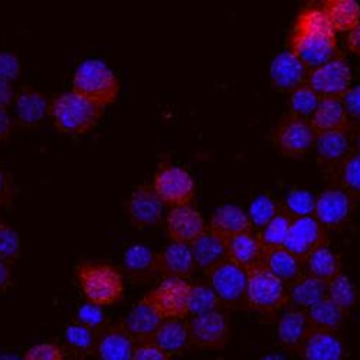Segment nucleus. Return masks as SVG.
<instances>
[{"label": "nucleus", "mask_w": 360, "mask_h": 360, "mask_svg": "<svg viewBox=\"0 0 360 360\" xmlns=\"http://www.w3.org/2000/svg\"><path fill=\"white\" fill-rule=\"evenodd\" d=\"M49 115L55 127L70 136L86 134L96 129L103 117V108L79 94L70 91L51 100Z\"/></svg>", "instance_id": "obj_1"}, {"label": "nucleus", "mask_w": 360, "mask_h": 360, "mask_svg": "<svg viewBox=\"0 0 360 360\" xmlns=\"http://www.w3.org/2000/svg\"><path fill=\"white\" fill-rule=\"evenodd\" d=\"M75 274L88 303L105 307L118 303L124 295L123 276L110 264L82 262Z\"/></svg>", "instance_id": "obj_2"}, {"label": "nucleus", "mask_w": 360, "mask_h": 360, "mask_svg": "<svg viewBox=\"0 0 360 360\" xmlns=\"http://www.w3.org/2000/svg\"><path fill=\"white\" fill-rule=\"evenodd\" d=\"M72 91L104 108L120 94V82L114 71L100 59H88L75 71Z\"/></svg>", "instance_id": "obj_3"}, {"label": "nucleus", "mask_w": 360, "mask_h": 360, "mask_svg": "<svg viewBox=\"0 0 360 360\" xmlns=\"http://www.w3.org/2000/svg\"><path fill=\"white\" fill-rule=\"evenodd\" d=\"M287 306V285L259 264L247 271V307L274 313Z\"/></svg>", "instance_id": "obj_4"}, {"label": "nucleus", "mask_w": 360, "mask_h": 360, "mask_svg": "<svg viewBox=\"0 0 360 360\" xmlns=\"http://www.w3.org/2000/svg\"><path fill=\"white\" fill-rule=\"evenodd\" d=\"M316 136L317 133L307 118L287 114L273 131V143L283 156L298 159L307 155L314 147Z\"/></svg>", "instance_id": "obj_5"}, {"label": "nucleus", "mask_w": 360, "mask_h": 360, "mask_svg": "<svg viewBox=\"0 0 360 360\" xmlns=\"http://www.w3.org/2000/svg\"><path fill=\"white\" fill-rule=\"evenodd\" d=\"M207 284L229 307H247V271L235 262L225 259L206 273Z\"/></svg>", "instance_id": "obj_6"}, {"label": "nucleus", "mask_w": 360, "mask_h": 360, "mask_svg": "<svg viewBox=\"0 0 360 360\" xmlns=\"http://www.w3.org/2000/svg\"><path fill=\"white\" fill-rule=\"evenodd\" d=\"M152 186L160 200L170 207L191 205L196 193V184L192 174L174 165L160 166Z\"/></svg>", "instance_id": "obj_7"}, {"label": "nucleus", "mask_w": 360, "mask_h": 360, "mask_svg": "<svg viewBox=\"0 0 360 360\" xmlns=\"http://www.w3.org/2000/svg\"><path fill=\"white\" fill-rule=\"evenodd\" d=\"M191 287L182 278H163V281L150 292L144 295L163 320L189 317V295Z\"/></svg>", "instance_id": "obj_8"}, {"label": "nucleus", "mask_w": 360, "mask_h": 360, "mask_svg": "<svg viewBox=\"0 0 360 360\" xmlns=\"http://www.w3.org/2000/svg\"><path fill=\"white\" fill-rule=\"evenodd\" d=\"M288 51L311 71L339 53L338 37L292 31L288 38Z\"/></svg>", "instance_id": "obj_9"}, {"label": "nucleus", "mask_w": 360, "mask_h": 360, "mask_svg": "<svg viewBox=\"0 0 360 360\" xmlns=\"http://www.w3.org/2000/svg\"><path fill=\"white\" fill-rule=\"evenodd\" d=\"M307 84L320 98H342L352 86V70L343 53H338L328 63L310 71Z\"/></svg>", "instance_id": "obj_10"}, {"label": "nucleus", "mask_w": 360, "mask_h": 360, "mask_svg": "<svg viewBox=\"0 0 360 360\" xmlns=\"http://www.w3.org/2000/svg\"><path fill=\"white\" fill-rule=\"evenodd\" d=\"M354 206L356 202L350 193L336 185L328 186L316 198L314 218L326 229H338L350 221Z\"/></svg>", "instance_id": "obj_11"}, {"label": "nucleus", "mask_w": 360, "mask_h": 360, "mask_svg": "<svg viewBox=\"0 0 360 360\" xmlns=\"http://www.w3.org/2000/svg\"><path fill=\"white\" fill-rule=\"evenodd\" d=\"M191 345L209 349H222L229 339V319L221 311L195 316L188 320Z\"/></svg>", "instance_id": "obj_12"}, {"label": "nucleus", "mask_w": 360, "mask_h": 360, "mask_svg": "<svg viewBox=\"0 0 360 360\" xmlns=\"http://www.w3.org/2000/svg\"><path fill=\"white\" fill-rule=\"evenodd\" d=\"M323 245H328L327 229L314 217L297 218L292 221L284 244L287 251L304 261L309 254Z\"/></svg>", "instance_id": "obj_13"}, {"label": "nucleus", "mask_w": 360, "mask_h": 360, "mask_svg": "<svg viewBox=\"0 0 360 360\" xmlns=\"http://www.w3.org/2000/svg\"><path fill=\"white\" fill-rule=\"evenodd\" d=\"M166 229L172 243L191 245L207 228L202 214L192 205H188L170 209Z\"/></svg>", "instance_id": "obj_14"}, {"label": "nucleus", "mask_w": 360, "mask_h": 360, "mask_svg": "<svg viewBox=\"0 0 360 360\" xmlns=\"http://www.w3.org/2000/svg\"><path fill=\"white\" fill-rule=\"evenodd\" d=\"M163 209L165 203L150 185L136 188L127 202V215L136 228L158 225L163 218Z\"/></svg>", "instance_id": "obj_15"}, {"label": "nucleus", "mask_w": 360, "mask_h": 360, "mask_svg": "<svg viewBox=\"0 0 360 360\" xmlns=\"http://www.w3.org/2000/svg\"><path fill=\"white\" fill-rule=\"evenodd\" d=\"M310 70L290 51L280 52L269 65V79L278 91H292L307 82Z\"/></svg>", "instance_id": "obj_16"}, {"label": "nucleus", "mask_w": 360, "mask_h": 360, "mask_svg": "<svg viewBox=\"0 0 360 360\" xmlns=\"http://www.w3.org/2000/svg\"><path fill=\"white\" fill-rule=\"evenodd\" d=\"M316 156L321 169L332 173L352 152L350 131H327L316 136Z\"/></svg>", "instance_id": "obj_17"}, {"label": "nucleus", "mask_w": 360, "mask_h": 360, "mask_svg": "<svg viewBox=\"0 0 360 360\" xmlns=\"http://www.w3.org/2000/svg\"><path fill=\"white\" fill-rule=\"evenodd\" d=\"M15 122L22 127H37L49 115L51 101L31 86L22 88L15 96Z\"/></svg>", "instance_id": "obj_18"}, {"label": "nucleus", "mask_w": 360, "mask_h": 360, "mask_svg": "<svg viewBox=\"0 0 360 360\" xmlns=\"http://www.w3.org/2000/svg\"><path fill=\"white\" fill-rule=\"evenodd\" d=\"M163 321L165 320L158 313V310L143 297L131 309L123 323L120 324L123 326L130 338L137 343L152 340Z\"/></svg>", "instance_id": "obj_19"}, {"label": "nucleus", "mask_w": 360, "mask_h": 360, "mask_svg": "<svg viewBox=\"0 0 360 360\" xmlns=\"http://www.w3.org/2000/svg\"><path fill=\"white\" fill-rule=\"evenodd\" d=\"M196 269L191 247L186 244H169L158 252V273L163 278H189Z\"/></svg>", "instance_id": "obj_20"}, {"label": "nucleus", "mask_w": 360, "mask_h": 360, "mask_svg": "<svg viewBox=\"0 0 360 360\" xmlns=\"http://www.w3.org/2000/svg\"><path fill=\"white\" fill-rule=\"evenodd\" d=\"M189 247L196 268L205 273L228 259V239L219 236L209 228Z\"/></svg>", "instance_id": "obj_21"}, {"label": "nucleus", "mask_w": 360, "mask_h": 360, "mask_svg": "<svg viewBox=\"0 0 360 360\" xmlns=\"http://www.w3.org/2000/svg\"><path fill=\"white\" fill-rule=\"evenodd\" d=\"M265 248L258 232L247 231L228 239V259L245 271L264 262Z\"/></svg>", "instance_id": "obj_22"}, {"label": "nucleus", "mask_w": 360, "mask_h": 360, "mask_svg": "<svg viewBox=\"0 0 360 360\" xmlns=\"http://www.w3.org/2000/svg\"><path fill=\"white\" fill-rule=\"evenodd\" d=\"M134 346L122 324L108 326L98 335L96 353L100 360H133Z\"/></svg>", "instance_id": "obj_23"}, {"label": "nucleus", "mask_w": 360, "mask_h": 360, "mask_svg": "<svg viewBox=\"0 0 360 360\" xmlns=\"http://www.w3.org/2000/svg\"><path fill=\"white\" fill-rule=\"evenodd\" d=\"M309 122L317 134L327 131H350V122L343 107L342 98L324 97Z\"/></svg>", "instance_id": "obj_24"}, {"label": "nucleus", "mask_w": 360, "mask_h": 360, "mask_svg": "<svg viewBox=\"0 0 360 360\" xmlns=\"http://www.w3.org/2000/svg\"><path fill=\"white\" fill-rule=\"evenodd\" d=\"M300 352L303 360H345V346L336 332L311 330Z\"/></svg>", "instance_id": "obj_25"}, {"label": "nucleus", "mask_w": 360, "mask_h": 360, "mask_svg": "<svg viewBox=\"0 0 360 360\" xmlns=\"http://www.w3.org/2000/svg\"><path fill=\"white\" fill-rule=\"evenodd\" d=\"M123 269L127 277L136 283H147L153 280L159 276L158 252L143 244L131 245L124 252Z\"/></svg>", "instance_id": "obj_26"}, {"label": "nucleus", "mask_w": 360, "mask_h": 360, "mask_svg": "<svg viewBox=\"0 0 360 360\" xmlns=\"http://www.w3.org/2000/svg\"><path fill=\"white\" fill-rule=\"evenodd\" d=\"M327 298V283L309 274L300 277L287 287V304L290 309L307 311Z\"/></svg>", "instance_id": "obj_27"}, {"label": "nucleus", "mask_w": 360, "mask_h": 360, "mask_svg": "<svg viewBox=\"0 0 360 360\" xmlns=\"http://www.w3.org/2000/svg\"><path fill=\"white\" fill-rule=\"evenodd\" d=\"M311 332L307 313L303 310L288 309L281 314L277 323V335L280 343L292 350H300L306 338Z\"/></svg>", "instance_id": "obj_28"}, {"label": "nucleus", "mask_w": 360, "mask_h": 360, "mask_svg": "<svg viewBox=\"0 0 360 360\" xmlns=\"http://www.w3.org/2000/svg\"><path fill=\"white\" fill-rule=\"evenodd\" d=\"M209 229L225 239H229L243 232L252 231V225L248 214L244 212L241 207L226 203L215 209Z\"/></svg>", "instance_id": "obj_29"}, {"label": "nucleus", "mask_w": 360, "mask_h": 360, "mask_svg": "<svg viewBox=\"0 0 360 360\" xmlns=\"http://www.w3.org/2000/svg\"><path fill=\"white\" fill-rule=\"evenodd\" d=\"M269 271H271L278 280L285 285L292 284L300 277L304 276V261L283 248L265 250L264 262Z\"/></svg>", "instance_id": "obj_30"}, {"label": "nucleus", "mask_w": 360, "mask_h": 360, "mask_svg": "<svg viewBox=\"0 0 360 360\" xmlns=\"http://www.w3.org/2000/svg\"><path fill=\"white\" fill-rule=\"evenodd\" d=\"M150 342H153L169 356L186 350L191 345L188 321L184 319L165 320Z\"/></svg>", "instance_id": "obj_31"}, {"label": "nucleus", "mask_w": 360, "mask_h": 360, "mask_svg": "<svg viewBox=\"0 0 360 360\" xmlns=\"http://www.w3.org/2000/svg\"><path fill=\"white\" fill-rule=\"evenodd\" d=\"M304 273L328 283L342 273L340 257L328 245H323L304 258Z\"/></svg>", "instance_id": "obj_32"}, {"label": "nucleus", "mask_w": 360, "mask_h": 360, "mask_svg": "<svg viewBox=\"0 0 360 360\" xmlns=\"http://www.w3.org/2000/svg\"><path fill=\"white\" fill-rule=\"evenodd\" d=\"M321 6L336 34H349L360 23V5L356 0H326Z\"/></svg>", "instance_id": "obj_33"}, {"label": "nucleus", "mask_w": 360, "mask_h": 360, "mask_svg": "<svg viewBox=\"0 0 360 360\" xmlns=\"http://www.w3.org/2000/svg\"><path fill=\"white\" fill-rule=\"evenodd\" d=\"M306 313L311 330H324V332H336V330L343 324L346 314L333 302H330L328 298L321 300L320 303L309 309Z\"/></svg>", "instance_id": "obj_34"}, {"label": "nucleus", "mask_w": 360, "mask_h": 360, "mask_svg": "<svg viewBox=\"0 0 360 360\" xmlns=\"http://www.w3.org/2000/svg\"><path fill=\"white\" fill-rule=\"evenodd\" d=\"M292 31L336 35L335 29L332 23H330L323 6H307L300 11V13L295 18Z\"/></svg>", "instance_id": "obj_35"}, {"label": "nucleus", "mask_w": 360, "mask_h": 360, "mask_svg": "<svg viewBox=\"0 0 360 360\" xmlns=\"http://www.w3.org/2000/svg\"><path fill=\"white\" fill-rule=\"evenodd\" d=\"M98 335L79 323H72L65 328V345L71 354L82 359L96 352Z\"/></svg>", "instance_id": "obj_36"}, {"label": "nucleus", "mask_w": 360, "mask_h": 360, "mask_svg": "<svg viewBox=\"0 0 360 360\" xmlns=\"http://www.w3.org/2000/svg\"><path fill=\"white\" fill-rule=\"evenodd\" d=\"M294 218L290 217L284 209L281 207V211L269 221L266 226L258 232L261 243L265 250H274V248H283L285 244V239L288 236L290 228L292 225Z\"/></svg>", "instance_id": "obj_37"}, {"label": "nucleus", "mask_w": 360, "mask_h": 360, "mask_svg": "<svg viewBox=\"0 0 360 360\" xmlns=\"http://www.w3.org/2000/svg\"><path fill=\"white\" fill-rule=\"evenodd\" d=\"M336 186L342 188L353 198L360 196V155L352 152L333 172Z\"/></svg>", "instance_id": "obj_38"}, {"label": "nucleus", "mask_w": 360, "mask_h": 360, "mask_svg": "<svg viewBox=\"0 0 360 360\" xmlns=\"http://www.w3.org/2000/svg\"><path fill=\"white\" fill-rule=\"evenodd\" d=\"M327 298L346 313L357 302V288L347 276L340 273L327 283Z\"/></svg>", "instance_id": "obj_39"}, {"label": "nucleus", "mask_w": 360, "mask_h": 360, "mask_svg": "<svg viewBox=\"0 0 360 360\" xmlns=\"http://www.w3.org/2000/svg\"><path fill=\"white\" fill-rule=\"evenodd\" d=\"M221 306L219 298L214 292V290L206 283L195 284L191 287L189 295V316H202L206 313L217 311Z\"/></svg>", "instance_id": "obj_40"}, {"label": "nucleus", "mask_w": 360, "mask_h": 360, "mask_svg": "<svg viewBox=\"0 0 360 360\" xmlns=\"http://www.w3.org/2000/svg\"><path fill=\"white\" fill-rule=\"evenodd\" d=\"M319 101H320V97L317 96L314 89L306 82L291 91L290 114L309 120V117H311L313 112L316 111Z\"/></svg>", "instance_id": "obj_41"}, {"label": "nucleus", "mask_w": 360, "mask_h": 360, "mask_svg": "<svg viewBox=\"0 0 360 360\" xmlns=\"http://www.w3.org/2000/svg\"><path fill=\"white\" fill-rule=\"evenodd\" d=\"M314 206H316V196L310 191L294 188L287 193L283 209L290 217L297 219V218L313 217Z\"/></svg>", "instance_id": "obj_42"}, {"label": "nucleus", "mask_w": 360, "mask_h": 360, "mask_svg": "<svg viewBox=\"0 0 360 360\" xmlns=\"http://www.w3.org/2000/svg\"><path fill=\"white\" fill-rule=\"evenodd\" d=\"M280 211H281V206L271 196L259 195L252 200L250 206L248 218L251 221L252 228L262 229Z\"/></svg>", "instance_id": "obj_43"}, {"label": "nucleus", "mask_w": 360, "mask_h": 360, "mask_svg": "<svg viewBox=\"0 0 360 360\" xmlns=\"http://www.w3.org/2000/svg\"><path fill=\"white\" fill-rule=\"evenodd\" d=\"M20 252L22 243L18 231L6 222H0V261L12 264L20 257Z\"/></svg>", "instance_id": "obj_44"}, {"label": "nucleus", "mask_w": 360, "mask_h": 360, "mask_svg": "<svg viewBox=\"0 0 360 360\" xmlns=\"http://www.w3.org/2000/svg\"><path fill=\"white\" fill-rule=\"evenodd\" d=\"M77 323L85 326L89 330H93V332L97 335H100L104 328L110 326L108 317L104 313L103 307L91 303H86L79 307L77 314Z\"/></svg>", "instance_id": "obj_45"}, {"label": "nucleus", "mask_w": 360, "mask_h": 360, "mask_svg": "<svg viewBox=\"0 0 360 360\" xmlns=\"http://www.w3.org/2000/svg\"><path fill=\"white\" fill-rule=\"evenodd\" d=\"M22 63L15 52L0 51V79L12 84L20 77Z\"/></svg>", "instance_id": "obj_46"}, {"label": "nucleus", "mask_w": 360, "mask_h": 360, "mask_svg": "<svg viewBox=\"0 0 360 360\" xmlns=\"http://www.w3.org/2000/svg\"><path fill=\"white\" fill-rule=\"evenodd\" d=\"M23 360H65V354L55 343H41L29 349Z\"/></svg>", "instance_id": "obj_47"}, {"label": "nucleus", "mask_w": 360, "mask_h": 360, "mask_svg": "<svg viewBox=\"0 0 360 360\" xmlns=\"http://www.w3.org/2000/svg\"><path fill=\"white\" fill-rule=\"evenodd\" d=\"M343 107L349 117V122L357 123L360 126V84L352 85L346 94L342 97Z\"/></svg>", "instance_id": "obj_48"}, {"label": "nucleus", "mask_w": 360, "mask_h": 360, "mask_svg": "<svg viewBox=\"0 0 360 360\" xmlns=\"http://www.w3.org/2000/svg\"><path fill=\"white\" fill-rule=\"evenodd\" d=\"M133 360H170V356L153 342H137L134 346Z\"/></svg>", "instance_id": "obj_49"}, {"label": "nucleus", "mask_w": 360, "mask_h": 360, "mask_svg": "<svg viewBox=\"0 0 360 360\" xmlns=\"http://www.w3.org/2000/svg\"><path fill=\"white\" fill-rule=\"evenodd\" d=\"M16 196V185L13 176L0 169V206H8Z\"/></svg>", "instance_id": "obj_50"}, {"label": "nucleus", "mask_w": 360, "mask_h": 360, "mask_svg": "<svg viewBox=\"0 0 360 360\" xmlns=\"http://www.w3.org/2000/svg\"><path fill=\"white\" fill-rule=\"evenodd\" d=\"M16 122L8 110H0V146L5 144L13 134Z\"/></svg>", "instance_id": "obj_51"}, {"label": "nucleus", "mask_w": 360, "mask_h": 360, "mask_svg": "<svg viewBox=\"0 0 360 360\" xmlns=\"http://www.w3.org/2000/svg\"><path fill=\"white\" fill-rule=\"evenodd\" d=\"M13 85L0 79V110H8L15 101Z\"/></svg>", "instance_id": "obj_52"}, {"label": "nucleus", "mask_w": 360, "mask_h": 360, "mask_svg": "<svg viewBox=\"0 0 360 360\" xmlns=\"http://www.w3.org/2000/svg\"><path fill=\"white\" fill-rule=\"evenodd\" d=\"M13 284V273L11 264L0 261V295H4Z\"/></svg>", "instance_id": "obj_53"}, {"label": "nucleus", "mask_w": 360, "mask_h": 360, "mask_svg": "<svg viewBox=\"0 0 360 360\" xmlns=\"http://www.w3.org/2000/svg\"><path fill=\"white\" fill-rule=\"evenodd\" d=\"M346 45H347V49L350 52L360 56V23L353 29V31H350L347 34Z\"/></svg>", "instance_id": "obj_54"}, {"label": "nucleus", "mask_w": 360, "mask_h": 360, "mask_svg": "<svg viewBox=\"0 0 360 360\" xmlns=\"http://www.w3.org/2000/svg\"><path fill=\"white\" fill-rule=\"evenodd\" d=\"M352 144H353V147H354L353 152H356V153L360 155V126H359V129H357V130L353 133V136H352Z\"/></svg>", "instance_id": "obj_55"}, {"label": "nucleus", "mask_w": 360, "mask_h": 360, "mask_svg": "<svg viewBox=\"0 0 360 360\" xmlns=\"http://www.w3.org/2000/svg\"><path fill=\"white\" fill-rule=\"evenodd\" d=\"M259 360H288V359L278 353H269V354H265L264 357H261Z\"/></svg>", "instance_id": "obj_56"}, {"label": "nucleus", "mask_w": 360, "mask_h": 360, "mask_svg": "<svg viewBox=\"0 0 360 360\" xmlns=\"http://www.w3.org/2000/svg\"><path fill=\"white\" fill-rule=\"evenodd\" d=\"M0 360H23V359H22V357H19L18 354L4 353V354H0Z\"/></svg>", "instance_id": "obj_57"}]
</instances>
